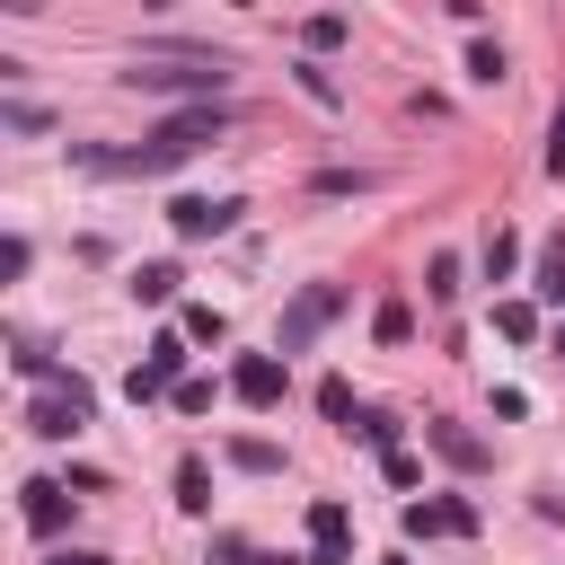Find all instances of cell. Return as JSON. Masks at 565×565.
<instances>
[{
	"label": "cell",
	"mask_w": 565,
	"mask_h": 565,
	"mask_svg": "<svg viewBox=\"0 0 565 565\" xmlns=\"http://www.w3.org/2000/svg\"><path fill=\"white\" fill-rule=\"evenodd\" d=\"M380 177L371 168H318V194H371Z\"/></svg>",
	"instance_id": "ac0fdd59"
},
{
	"label": "cell",
	"mask_w": 565,
	"mask_h": 565,
	"mask_svg": "<svg viewBox=\"0 0 565 565\" xmlns=\"http://www.w3.org/2000/svg\"><path fill=\"white\" fill-rule=\"evenodd\" d=\"M53 565H106V556H97V547H62Z\"/></svg>",
	"instance_id": "f1b7e54d"
},
{
	"label": "cell",
	"mask_w": 565,
	"mask_h": 565,
	"mask_svg": "<svg viewBox=\"0 0 565 565\" xmlns=\"http://www.w3.org/2000/svg\"><path fill=\"white\" fill-rule=\"evenodd\" d=\"M18 512H26V530H35V539H53V530H62V521H71V486H53V477H35V486H26V503H18Z\"/></svg>",
	"instance_id": "9c48e42d"
},
{
	"label": "cell",
	"mask_w": 565,
	"mask_h": 565,
	"mask_svg": "<svg viewBox=\"0 0 565 565\" xmlns=\"http://www.w3.org/2000/svg\"><path fill=\"white\" fill-rule=\"evenodd\" d=\"M424 291H433V300H459V256H433V274H424Z\"/></svg>",
	"instance_id": "603a6c76"
},
{
	"label": "cell",
	"mask_w": 565,
	"mask_h": 565,
	"mask_svg": "<svg viewBox=\"0 0 565 565\" xmlns=\"http://www.w3.org/2000/svg\"><path fill=\"white\" fill-rule=\"evenodd\" d=\"M371 335H380V344H406V335H415V309H406V300H380V309H371Z\"/></svg>",
	"instance_id": "4fadbf2b"
},
{
	"label": "cell",
	"mask_w": 565,
	"mask_h": 565,
	"mask_svg": "<svg viewBox=\"0 0 565 565\" xmlns=\"http://www.w3.org/2000/svg\"><path fill=\"white\" fill-rule=\"evenodd\" d=\"M124 88H150V97H194V106H221L230 97V53H177V44H159V53H141L132 71H115Z\"/></svg>",
	"instance_id": "6da1fadb"
},
{
	"label": "cell",
	"mask_w": 565,
	"mask_h": 565,
	"mask_svg": "<svg viewBox=\"0 0 565 565\" xmlns=\"http://www.w3.org/2000/svg\"><path fill=\"white\" fill-rule=\"evenodd\" d=\"M230 468H247V477H274V468H282V450L247 433V441H230Z\"/></svg>",
	"instance_id": "9a60e30c"
},
{
	"label": "cell",
	"mask_w": 565,
	"mask_h": 565,
	"mask_svg": "<svg viewBox=\"0 0 565 565\" xmlns=\"http://www.w3.org/2000/svg\"><path fill=\"white\" fill-rule=\"evenodd\" d=\"M424 441H433V450H441V459H450L459 477H477V468L494 459V450H486V441H477L468 424H450V415H433V424H424Z\"/></svg>",
	"instance_id": "ba28073f"
},
{
	"label": "cell",
	"mask_w": 565,
	"mask_h": 565,
	"mask_svg": "<svg viewBox=\"0 0 565 565\" xmlns=\"http://www.w3.org/2000/svg\"><path fill=\"white\" fill-rule=\"evenodd\" d=\"M0 124H9V132H53V115H44V106H26V97H9V106H0Z\"/></svg>",
	"instance_id": "7402d4cb"
},
{
	"label": "cell",
	"mask_w": 565,
	"mask_h": 565,
	"mask_svg": "<svg viewBox=\"0 0 565 565\" xmlns=\"http://www.w3.org/2000/svg\"><path fill=\"white\" fill-rule=\"evenodd\" d=\"M212 406V380H177V415H203Z\"/></svg>",
	"instance_id": "83f0119b"
},
{
	"label": "cell",
	"mask_w": 565,
	"mask_h": 565,
	"mask_svg": "<svg viewBox=\"0 0 565 565\" xmlns=\"http://www.w3.org/2000/svg\"><path fill=\"white\" fill-rule=\"evenodd\" d=\"M468 79L494 88V79H503V44H468Z\"/></svg>",
	"instance_id": "44dd1931"
},
{
	"label": "cell",
	"mask_w": 565,
	"mask_h": 565,
	"mask_svg": "<svg viewBox=\"0 0 565 565\" xmlns=\"http://www.w3.org/2000/svg\"><path fill=\"white\" fill-rule=\"evenodd\" d=\"M177 380H185V335H150V353L132 362L124 397H132V406H150V397H177Z\"/></svg>",
	"instance_id": "277c9868"
},
{
	"label": "cell",
	"mask_w": 565,
	"mask_h": 565,
	"mask_svg": "<svg viewBox=\"0 0 565 565\" xmlns=\"http://www.w3.org/2000/svg\"><path fill=\"white\" fill-rule=\"evenodd\" d=\"M177 282H185L177 265H141V274H132V300H177Z\"/></svg>",
	"instance_id": "e0dca14e"
},
{
	"label": "cell",
	"mask_w": 565,
	"mask_h": 565,
	"mask_svg": "<svg viewBox=\"0 0 565 565\" xmlns=\"http://www.w3.org/2000/svg\"><path fill=\"white\" fill-rule=\"evenodd\" d=\"M238 212H247L238 194H177V203H168V230H177V238H230Z\"/></svg>",
	"instance_id": "5b68a950"
},
{
	"label": "cell",
	"mask_w": 565,
	"mask_h": 565,
	"mask_svg": "<svg viewBox=\"0 0 565 565\" xmlns=\"http://www.w3.org/2000/svg\"><path fill=\"white\" fill-rule=\"evenodd\" d=\"M494 327H503V335H539V309H530V300H503Z\"/></svg>",
	"instance_id": "cb8c5ba5"
},
{
	"label": "cell",
	"mask_w": 565,
	"mask_h": 565,
	"mask_svg": "<svg viewBox=\"0 0 565 565\" xmlns=\"http://www.w3.org/2000/svg\"><path fill=\"white\" fill-rule=\"evenodd\" d=\"M300 44H309V62H318V53H335V44H344V18H335V9L300 18Z\"/></svg>",
	"instance_id": "7c38bea8"
},
{
	"label": "cell",
	"mask_w": 565,
	"mask_h": 565,
	"mask_svg": "<svg viewBox=\"0 0 565 565\" xmlns=\"http://www.w3.org/2000/svg\"><path fill=\"white\" fill-rule=\"evenodd\" d=\"M335 309H344V291H335V282H300V291H291V309H282L274 353H282V362H291V353H309V344L335 327Z\"/></svg>",
	"instance_id": "7a4b0ae2"
},
{
	"label": "cell",
	"mask_w": 565,
	"mask_h": 565,
	"mask_svg": "<svg viewBox=\"0 0 565 565\" xmlns=\"http://www.w3.org/2000/svg\"><path fill=\"white\" fill-rule=\"evenodd\" d=\"M547 177H565V97H556V115H547Z\"/></svg>",
	"instance_id": "4316f807"
},
{
	"label": "cell",
	"mask_w": 565,
	"mask_h": 565,
	"mask_svg": "<svg viewBox=\"0 0 565 565\" xmlns=\"http://www.w3.org/2000/svg\"><path fill=\"white\" fill-rule=\"evenodd\" d=\"M212 565H247V547H230V539H221V556H212Z\"/></svg>",
	"instance_id": "f546056e"
},
{
	"label": "cell",
	"mask_w": 565,
	"mask_h": 565,
	"mask_svg": "<svg viewBox=\"0 0 565 565\" xmlns=\"http://www.w3.org/2000/svg\"><path fill=\"white\" fill-rule=\"evenodd\" d=\"M344 556H353V512L335 494H318L309 503V565H344Z\"/></svg>",
	"instance_id": "8992f818"
},
{
	"label": "cell",
	"mask_w": 565,
	"mask_h": 565,
	"mask_svg": "<svg viewBox=\"0 0 565 565\" xmlns=\"http://www.w3.org/2000/svg\"><path fill=\"white\" fill-rule=\"evenodd\" d=\"M177 503H185V512H203V503H212V468H203L194 450L177 459Z\"/></svg>",
	"instance_id": "8fae6325"
},
{
	"label": "cell",
	"mask_w": 565,
	"mask_h": 565,
	"mask_svg": "<svg viewBox=\"0 0 565 565\" xmlns=\"http://www.w3.org/2000/svg\"><path fill=\"white\" fill-rule=\"evenodd\" d=\"M177 335H185V344H221V309H203V300H194V309L177 318Z\"/></svg>",
	"instance_id": "d6986e66"
},
{
	"label": "cell",
	"mask_w": 565,
	"mask_h": 565,
	"mask_svg": "<svg viewBox=\"0 0 565 565\" xmlns=\"http://www.w3.org/2000/svg\"><path fill=\"white\" fill-rule=\"evenodd\" d=\"M539 300H565V247L539 256Z\"/></svg>",
	"instance_id": "d4e9b609"
},
{
	"label": "cell",
	"mask_w": 565,
	"mask_h": 565,
	"mask_svg": "<svg viewBox=\"0 0 565 565\" xmlns=\"http://www.w3.org/2000/svg\"><path fill=\"white\" fill-rule=\"evenodd\" d=\"M88 415H97V397H88V380L71 371L62 388H44V397L26 406V433H35V441H71V433H79Z\"/></svg>",
	"instance_id": "3957f363"
},
{
	"label": "cell",
	"mask_w": 565,
	"mask_h": 565,
	"mask_svg": "<svg viewBox=\"0 0 565 565\" xmlns=\"http://www.w3.org/2000/svg\"><path fill=\"white\" fill-rule=\"evenodd\" d=\"M9 362H18V380H35V388H62V380H71V371H62V362H53L44 344H18Z\"/></svg>",
	"instance_id": "30bf717a"
},
{
	"label": "cell",
	"mask_w": 565,
	"mask_h": 565,
	"mask_svg": "<svg viewBox=\"0 0 565 565\" xmlns=\"http://www.w3.org/2000/svg\"><path fill=\"white\" fill-rule=\"evenodd\" d=\"M380 565H406V556H380Z\"/></svg>",
	"instance_id": "1f68e13d"
},
{
	"label": "cell",
	"mask_w": 565,
	"mask_h": 565,
	"mask_svg": "<svg viewBox=\"0 0 565 565\" xmlns=\"http://www.w3.org/2000/svg\"><path fill=\"white\" fill-rule=\"evenodd\" d=\"M318 415H327V424H344V433H353V388H344V380H318Z\"/></svg>",
	"instance_id": "ffe728a7"
},
{
	"label": "cell",
	"mask_w": 565,
	"mask_h": 565,
	"mask_svg": "<svg viewBox=\"0 0 565 565\" xmlns=\"http://www.w3.org/2000/svg\"><path fill=\"white\" fill-rule=\"evenodd\" d=\"M230 388H238L247 406H282V388H291V362H282V353H238Z\"/></svg>",
	"instance_id": "52a82bcc"
},
{
	"label": "cell",
	"mask_w": 565,
	"mask_h": 565,
	"mask_svg": "<svg viewBox=\"0 0 565 565\" xmlns=\"http://www.w3.org/2000/svg\"><path fill=\"white\" fill-rule=\"evenodd\" d=\"M512 265H521V238L494 230V238H486V282H512Z\"/></svg>",
	"instance_id": "2e32d148"
},
{
	"label": "cell",
	"mask_w": 565,
	"mask_h": 565,
	"mask_svg": "<svg viewBox=\"0 0 565 565\" xmlns=\"http://www.w3.org/2000/svg\"><path fill=\"white\" fill-rule=\"evenodd\" d=\"M300 88H309L318 106H335V71H327V62H300Z\"/></svg>",
	"instance_id": "484cf974"
},
{
	"label": "cell",
	"mask_w": 565,
	"mask_h": 565,
	"mask_svg": "<svg viewBox=\"0 0 565 565\" xmlns=\"http://www.w3.org/2000/svg\"><path fill=\"white\" fill-rule=\"evenodd\" d=\"M556 362H565V327H556Z\"/></svg>",
	"instance_id": "4dcf8cb0"
},
{
	"label": "cell",
	"mask_w": 565,
	"mask_h": 565,
	"mask_svg": "<svg viewBox=\"0 0 565 565\" xmlns=\"http://www.w3.org/2000/svg\"><path fill=\"white\" fill-rule=\"evenodd\" d=\"M353 433H362V441H371L380 459H397V415H380V406H362V415H353Z\"/></svg>",
	"instance_id": "5bb4252c"
}]
</instances>
